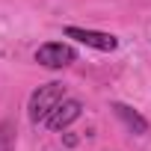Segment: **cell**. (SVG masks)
Instances as JSON below:
<instances>
[{"mask_svg": "<svg viewBox=\"0 0 151 151\" xmlns=\"http://www.w3.org/2000/svg\"><path fill=\"white\" fill-rule=\"evenodd\" d=\"M9 145H12V127L3 122L0 124V151H9Z\"/></svg>", "mask_w": 151, "mask_h": 151, "instance_id": "8992f818", "label": "cell"}, {"mask_svg": "<svg viewBox=\"0 0 151 151\" xmlns=\"http://www.w3.org/2000/svg\"><path fill=\"white\" fill-rule=\"evenodd\" d=\"M65 36L68 39H77L80 45H89L95 50H116L119 47V39L110 36V33H98V30H83V27H65Z\"/></svg>", "mask_w": 151, "mask_h": 151, "instance_id": "3957f363", "label": "cell"}, {"mask_svg": "<svg viewBox=\"0 0 151 151\" xmlns=\"http://www.w3.org/2000/svg\"><path fill=\"white\" fill-rule=\"evenodd\" d=\"M113 113H116V116H119V119H122V122H124V124H127L136 136L148 133V122H145V119H142L133 107H127V104H119V101H116V104H113Z\"/></svg>", "mask_w": 151, "mask_h": 151, "instance_id": "5b68a950", "label": "cell"}, {"mask_svg": "<svg viewBox=\"0 0 151 151\" xmlns=\"http://www.w3.org/2000/svg\"><path fill=\"white\" fill-rule=\"evenodd\" d=\"M77 59V50L71 45H62V42H47L36 50V62L45 65V68H65Z\"/></svg>", "mask_w": 151, "mask_h": 151, "instance_id": "7a4b0ae2", "label": "cell"}, {"mask_svg": "<svg viewBox=\"0 0 151 151\" xmlns=\"http://www.w3.org/2000/svg\"><path fill=\"white\" fill-rule=\"evenodd\" d=\"M80 113H83V104H80V101L65 98V101H62V104L50 113V119H47L45 124H47L50 130H65L71 122H77V119H80Z\"/></svg>", "mask_w": 151, "mask_h": 151, "instance_id": "277c9868", "label": "cell"}, {"mask_svg": "<svg viewBox=\"0 0 151 151\" xmlns=\"http://www.w3.org/2000/svg\"><path fill=\"white\" fill-rule=\"evenodd\" d=\"M65 101V86L62 83H45V86H39L33 95H30V122H47L50 119V113L59 107Z\"/></svg>", "mask_w": 151, "mask_h": 151, "instance_id": "6da1fadb", "label": "cell"}, {"mask_svg": "<svg viewBox=\"0 0 151 151\" xmlns=\"http://www.w3.org/2000/svg\"><path fill=\"white\" fill-rule=\"evenodd\" d=\"M65 145L74 148V145H77V136H74V133H65Z\"/></svg>", "mask_w": 151, "mask_h": 151, "instance_id": "52a82bcc", "label": "cell"}]
</instances>
